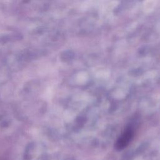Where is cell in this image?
I'll list each match as a JSON object with an SVG mask.
<instances>
[{
  "mask_svg": "<svg viewBox=\"0 0 160 160\" xmlns=\"http://www.w3.org/2000/svg\"><path fill=\"white\" fill-rule=\"evenodd\" d=\"M133 136V129L131 127L127 128L117 141L116 148L118 149L124 148L132 139Z\"/></svg>",
  "mask_w": 160,
  "mask_h": 160,
  "instance_id": "6da1fadb",
  "label": "cell"
}]
</instances>
